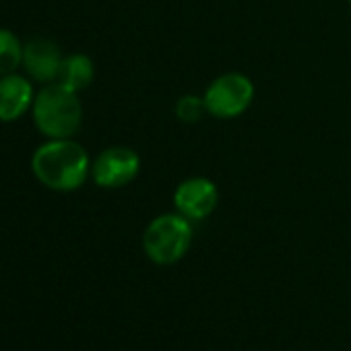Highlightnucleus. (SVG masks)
<instances>
[{
  "label": "nucleus",
  "mask_w": 351,
  "mask_h": 351,
  "mask_svg": "<svg viewBox=\"0 0 351 351\" xmlns=\"http://www.w3.org/2000/svg\"><path fill=\"white\" fill-rule=\"evenodd\" d=\"M36 178L50 191L73 193L91 176L87 151L73 138H50L40 145L32 157Z\"/></svg>",
  "instance_id": "obj_1"
},
{
  "label": "nucleus",
  "mask_w": 351,
  "mask_h": 351,
  "mask_svg": "<svg viewBox=\"0 0 351 351\" xmlns=\"http://www.w3.org/2000/svg\"><path fill=\"white\" fill-rule=\"evenodd\" d=\"M34 122L42 134L48 138H71L83 120V108L75 91L52 83L36 93Z\"/></svg>",
  "instance_id": "obj_2"
},
{
  "label": "nucleus",
  "mask_w": 351,
  "mask_h": 351,
  "mask_svg": "<svg viewBox=\"0 0 351 351\" xmlns=\"http://www.w3.org/2000/svg\"><path fill=\"white\" fill-rule=\"evenodd\" d=\"M193 244V221L184 215L163 213L157 215L143 234V250L155 265L167 267L186 256Z\"/></svg>",
  "instance_id": "obj_3"
},
{
  "label": "nucleus",
  "mask_w": 351,
  "mask_h": 351,
  "mask_svg": "<svg viewBox=\"0 0 351 351\" xmlns=\"http://www.w3.org/2000/svg\"><path fill=\"white\" fill-rule=\"evenodd\" d=\"M207 114L215 118H238L254 99V83L242 73L219 75L203 95Z\"/></svg>",
  "instance_id": "obj_4"
},
{
  "label": "nucleus",
  "mask_w": 351,
  "mask_h": 351,
  "mask_svg": "<svg viewBox=\"0 0 351 351\" xmlns=\"http://www.w3.org/2000/svg\"><path fill=\"white\" fill-rule=\"evenodd\" d=\"M141 169V157L128 147H110L91 163V178L99 189H122L130 184Z\"/></svg>",
  "instance_id": "obj_5"
},
{
  "label": "nucleus",
  "mask_w": 351,
  "mask_h": 351,
  "mask_svg": "<svg viewBox=\"0 0 351 351\" xmlns=\"http://www.w3.org/2000/svg\"><path fill=\"white\" fill-rule=\"evenodd\" d=\"M219 203V191L217 186L203 176H195L178 184L173 193V207L180 215H184L191 221H203L207 219Z\"/></svg>",
  "instance_id": "obj_6"
},
{
  "label": "nucleus",
  "mask_w": 351,
  "mask_h": 351,
  "mask_svg": "<svg viewBox=\"0 0 351 351\" xmlns=\"http://www.w3.org/2000/svg\"><path fill=\"white\" fill-rule=\"evenodd\" d=\"M62 64L60 50L54 42L46 38H32L23 44V62L21 66L34 81L40 83H56L58 71Z\"/></svg>",
  "instance_id": "obj_7"
},
{
  "label": "nucleus",
  "mask_w": 351,
  "mask_h": 351,
  "mask_svg": "<svg viewBox=\"0 0 351 351\" xmlns=\"http://www.w3.org/2000/svg\"><path fill=\"white\" fill-rule=\"evenodd\" d=\"M32 83L21 75L0 77V122H15L34 106Z\"/></svg>",
  "instance_id": "obj_8"
},
{
  "label": "nucleus",
  "mask_w": 351,
  "mask_h": 351,
  "mask_svg": "<svg viewBox=\"0 0 351 351\" xmlns=\"http://www.w3.org/2000/svg\"><path fill=\"white\" fill-rule=\"evenodd\" d=\"M93 77H95L93 60L89 56H85V54H71V56L62 58L56 83H60L62 87L79 93V91H83V89H87L91 85Z\"/></svg>",
  "instance_id": "obj_9"
},
{
  "label": "nucleus",
  "mask_w": 351,
  "mask_h": 351,
  "mask_svg": "<svg viewBox=\"0 0 351 351\" xmlns=\"http://www.w3.org/2000/svg\"><path fill=\"white\" fill-rule=\"evenodd\" d=\"M23 62V44L19 38L9 32L0 29V77L15 73Z\"/></svg>",
  "instance_id": "obj_10"
},
{
  "label": "nucleus",
  "mask_w": 351,
  "mask_h": 351,
  "mask_svg": "<svg viewBox=\"0 0 351 351\" xmlns=\"http://www.w3.org/2000/svg\"><path fill=\"white\" fill-rule=\"evenodd\" d=\"M205 114H207V106L201 95H182L176 101V116L184 124H195Z\"/></svg>",
  "instance_id": "obj_11"
},
{
  "label": "nucleus",
  "mask_w": 351,
  "mask_h": 351,
  "mask_svg": "<svg viewBox=\"0 0 351 351\" xmlns=\"http://www.w3.org/2000/svg\"><path fill=\"white\" fill-rule=\"evenodd\" d=\"M349 5H351V0H349Z\"/></svg>",
  "instance_id": "obj_12"
}]
</instances>
